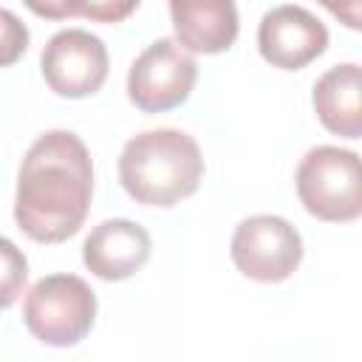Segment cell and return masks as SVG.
<instances>
[{
    "label": "cell",
    "mask_w": 362,
    "mask_h": 362,
    "mask_svg": "<svg viewBox=\"0 0 362 362\" xmlns=\"http://www.w3.org/2000/svg\"><path fill=\"white\" fill-rule=\"evenodd\" d=\"M93 198V164L85 141L71 130L42 133L17 173L14 221L37 243L76 235Z\"/></svg>",
    "instance_id": "6da1fadb"
},
{
    "label": "cell",
    "mask_w": 362,
    "mask_h": 362,
    "mask_svg": "<svg viewBox=\"0 0 362 362\" xmlns=\"http://www.w3.org/2000/svg\"><path fill=\"white\" fill-rule=\"evenodd\" d=\"M204 178L198 141L173 127L133 136L119 156V181L124 192L144 206H175L189 198Z\"/></svg>",
    "instance_id": "7a4b0ae2"
},
{
    "label": "cell",
    "mask_w": 362,
    "mask_h": 362,
    "mask_svg": "<svg viewBox=\"0 0 362 362\" xmlns=\"http://www.w3.org/2000/svg\"><path fill=\"white\" fill-rule=\"evenodd\" d=\"M294 181L308 215L328 223H348L362 215V167L354 150L311 147L300 158Z\"/></svg>",
    "instance_id": "3957f363"
},
{
    "label": "cell",
    "mask_w": 362,
    "mask_h": 362,
    "mask_svg": "<svg viewBox=\"0 0 362 362\" xmlns=\"http://www.w3.org/2000/svg\"><path fill=\"white\" fill-rule=\"evenodd\" d=\"M96 317V294L76 274H48L37 280L23 303L25 328L45 345L68 348L88 337Z\"/></svg>",
    "instance_id": "277c9868"
},
{
    "label": "cell",
    "mask_w": 362,
    "mask_h": 362,
    "mask_svg": "<svg viewBox=\"0 0 362 362\" xmlns=\"http://www.w3.org/2000/svg\"><path fill=\"white\" fill-rule=\"evenodd\" d=\"M229 255L243 277L257 283H283L303 260V238L280 215H252L238 223Z\"/></svg>",
    "instance_id": "5b68a950"
},
{
    "label": "cell",
    "mask_w": 362,
    "mask_h": 362,
    "mask_svg": "<svg viewBox=\"0 0 362 362\" xmlns=\"http://www.w3.org/2000/svg\"><path fill=\"white\" fill-rule=\"evenodd\" d=\"M198 65L175 40L150 42L127 71V99L144 113L184 105L195 88Z\"/></svg>",
    "instance_id": "8992f818"
},
{
    "label": "cell",
    "mask_w": 362,
    "mask_h": 362,
    "mask_svg": "<svg viewBox=\"0 0 362 362\" xmlns=\"http://www.w3.org/2000/svg\"><path fill=\"white\" fill-rule=\"evenodd\" d=\"M107 65L110 59L105 42L85 28L57 31L40 54V71L45 85L65 99H82L96 93L107 79Z\"/></svg>",
    "instance_id": "52a82bcc"
},
{
    "label": "cell",
    "mask_w": 362,
    "mask_h": 362,
    "mask_svg": "<svg viewBox=\"0 0 362 362\" xmlns=\"http://www.w3.org/2000/svg\"><path fill=\"white\" fill-rule=\"evenodd\" d=\"M328 48L325 23L303 6H274L260 17L257 51L283 71H300Z\"/></svg>",
    "instance_id": "ba28073f"
},
{
    "label": "cell",
    "mask_w": 362,
    "mask_h": 362,
    "mask_svg": "<svg viewBox=\"0 0 362 362\" xmlns=\"http://www.w3.org/2000/svg\"><path fill=\"white\" fill-rule=\"evenodd\" d=\"M147 229L127 218H110L90 229L82 243V263L99 280H127L150 260Z\"/></svg>",
    "instance_id": "9c48e42d"
},
{
    "label": "cell",
    "mask_w": 362,
    "mask_h": 362,
    "mask_svg": "<svg viewBox=\"0 0 362 362\" xmlns=\"http://www.w3.org/2000/svg\"><path fill=\"white\" fill-rule=\"evenodd\" d=\"M170 17L187 54H221L238 40V8L229 0H173Z\"/></svg>",
    "instance_id": "30bf717a"
},
{
    "label": "cell",
    "mask_w": 362,
    "mask_h": 362,
    "mask_svg": "<svg viewBox=\"0 0 362 362\" xmlns=\"http://www.w3.org/2000/svg\"><path fill=\"white\" fill-rule=\"evenodd\" d=\"M311 102L325 130L345 139L362 136V68L356 62L328 68L314 82Z\"/></svg>",
    "instance_id": "8fae6325"
},
{
    "label": "cell",
    "mask_w": 362,
    "mask_h": 362,
    "mask_svg": "<svg viewBox=\"0 0 362 362\" xmlns=\"http://www.w3.org/2000/svg\"><path fill=\"white\" fill-rule=\"evenodd\" d=\"M28 280V260L14 240L0 235V311L11 308Z\"/></svg>",
    "instance_id": "7c38bea8"
},
{
    "label": "cell",
    "mask_w": 362,
    "mask_h": 362,
    "mask_svg": "<svg viewBox=\"0 0 362 362\" xmlns=\"http://www.w3.org/2000/svg\"><path fill=\"white\" fill-rule=\"evenodd\" d=\"M28 8L40 17H71V14H82L99 23H119L127 14H133L139 8V3H28Z\"/></svg>",
    "instance_id": "4fadbf2b"
},
{
    "label": "cell",
    "mask_w": 362,
    "mask_h": 362,
    "mask_svg": "<svg viewBox=\"0 0 362 362\" xmlns=\"http://www.w3.org/2000/svg\"><path fill=\"white\" fill-rule=\"evenodd\" d=\"M28 48V28L25 23L0 6V68L14 65Z\"/></svg>",
    "instance_id": "5bb4252c"
}]
</instances>
